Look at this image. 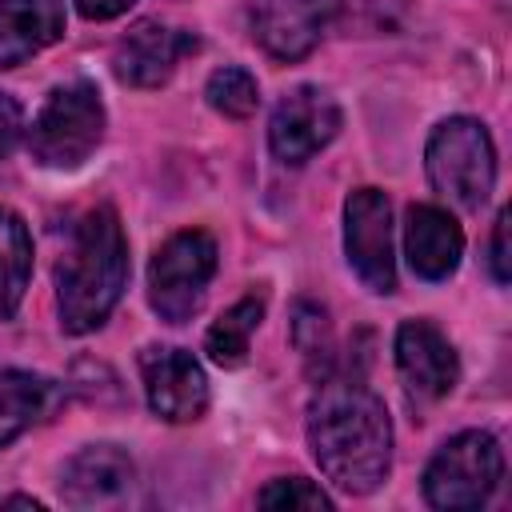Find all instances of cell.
Segmentation results:
<instances>
[{
  "label": "cell",
  "mask_w": 512,
  "mask_h": 512,
  "mask_svg": "<svg viewBox=\"0 0 512 512\" xmlns=\"http://www.w3.org/2000/svg\"><path fill=\"white\" fill-rule=\"evenodd\" d=\"M340 132V104L316 88V84H296L292 92L280 96V104L268 116V148L280 164H308L320 148H328Z\"/></svg>",
  "instance_id": "8"
},
{
  "label": "cell",
  "mask_w": 512,
  "mask_h": 512,
  "mask_svg": "<svg viewBox=\"0 0 512 512\" xmlns=\"http://www.w3.org/2000/svg\"><path fill=\"white\" fill-rule=\"evenodd\" d=\"M292 340H296V348L304 352L308 372H312V376L320 372V380H324V376H328V360H332V332H328V312H324L320 304H308V300L296 304Z\"/></svg>",
  "instance_id": "20"
},
{
  "label": "cell",
  "mask_w": 512,
  "mask_h": 512,
  "mask_svg": "<svg viewBox=\"0 0 512 512\" xmlns=\"http://www.w3.org/2000/svg\"><path fill=\"white\" fill-rule=\"evenodd\" d=\"M140 380L148 408L168 424H192L208 412V376L184 348L152 344L140 352Z\"/></svg>",
  "instance_id": "10"
},
{
  "label": "cell",
  "mask_w": 512,
  "mask_h": 512,
  "mask_svg": "<svg viewBox=\"0 0 512 512\" xmlns=\"http://www.w3.org/2000/svg\"><path fill=\"white\" fill-rule=\"evenodd\" d=\"M32 280V236L16 208L0 204V320H12Z\"/></svg>",
  "instance_id": "17"
},
{
  "label": "cell",
  "mask_w": 512,
  "mask_h": 512,
  "mask_svg": "<svg viewBox=\"0 0 512 512\" xmlns=\"http://www.w3.org/2000/svg\"><path fill=\"white\" fill-rule=\"evenodd\" d=\"M508 220H512V212L504 208L500 216H496V228H492V276H496V284H508L512 280V268H508Z\"/></svg>",
  "instance_id": "23"
},
{
  "label": "cell",
  "mask_w": 512,
  "mask_h": 512,
  "mask_svg": "<svg viewBox=\"0 0 512 512\" xmlns=\"http://www.w3.org/2000/svg\"><path fill=\"white\" fill-rule=\"evenodd\" d=\"M136 484V464L120 444H88L60 472V496L72 508L120 504Z\"/></svg>",
  "instance_id": "12"
},
{
  "label": "cell",
  "mask_w": 512,
  "mask_h": 512,
  "mask_svg": "<svg viewBox=\"0 0 512 512\" xmlns=\"http://www.w3.org/2000/svg\"><path fill=\"white\" fill-rule=\"evenodd\" d=\"M24 136V108L16 104V96L0 92V160L20 144Z\"/></svg>",
  "instance_id": "22"
},
{
  "label": "cell",
  "mask_w": 512,
  "mask_h": 512,
  "mask_svg": "<svg viewBox=\"0 0 512 512\" xmlns=\"http://www.w3.org/2000/svg\"><path fill=\"white\" fill-rule=\"evenodd\" d=\"M332 0H256L252 36L276 60H300L320 44Z\"/></svg>",
  "instance_id": "13"
},
{
  "label": "cell",
  "mask_w": 512,
  "mask_h": 512,
  "mask_svg": "<svg viewBox=\"0 0 512 512\" xmlns=\"http://www.w3.org/2000/svg\"><path fill=\"white\" fill-rule=\"evenodd\" d=\"M256 504L260 508H324L328 512L332 496L324 488H316L312 480H304V476H280L256 496Z\"/></svg>",
  "instance_id": "21"
},
{
  "label": "cell",
  "mask_w": 512,
  "mask_h": 512,
  "mask_svg": "<svg viewBox=\"0 0 512 512\" xmlns=\"http://www.w3.org/2000/svg\"><path fill=\"white\" fill-rule=\"evenodd\" d=\"M504 480V448L492 432L468 428L448 436L424 468V500L444 512L480 508Z\"/></svg>",
  "instance_id": "5"
},
{
  "label": "cell",
  "mask_w": 512,
  "mask_h": 512,
  "mask_svg": "<svg viewBox=\"0 0 512 512\" xmlns=\"http://www.w3.org/2000/svg\"><path fill=\"white\" fill-rule=\"evenodd\" d=\"M104 100L92 80H68L48 92L28 128V152L36 164L68 172L80 168L104 140Z\"/></svg>",
  "instance_id": "3"
},
{
  "label": "cell",
  "mask_w": 512,
  "mask_h": 512,
  "mask_svg": "<svg viewBox=\"0 0 512 512\" xmlns=\"http://www.w3.org/2000/svg\"><path fill=\"white\" fill-rule=\"evenodd\" d=\"M56 404H60V388L48 376H36L24 368H4L0 372V448L20 440Z\"/></svg>",
  "instance_id": "16"
},
{
  "label": "cell",
  "mask_w": 512,
  "mask_h": 512,
  "mask_svg": "<svg viewBox=\"0 0 512 512\" xmlns=\"http://www.w3.org/2000/svg\"><path fill=\"white\" fill-rule=\"evenodd\" d=\"M128 284V236L116 208H92L56 264V308L68 336L96 332L120 304Z\"/></svg>",
  "instance_id": "2"
},
{
  "label": "cell",
  "mask_w": 512,
  "mask_h": 512,
  "mask_svg": "<svg viewBox=\"0 0 512 512\" xmlns=\"http://www.w3.org/2000/svg\"><path fill=\"white\" fill-rule=\"evenodd\" d=\"M132 4H136V0H76V12H80L84 20H116V16H124Z\"/></svg>",
  "instance_id": "24"
},
{
  "label": "cell",
  "mask_w": 512,
  "mask_h": 512,
  "mask_svg": "<svg viewBox=\"0 0 512 512\" xmlns=\"http://www.w3.org/2000/svg\"><path fill=\"white\" fill-rule=\"evenodd\" d=\"M404 256L420 280H448L464 256V232L456 216L436 204H412L404 216Z\"/></svg>",
  "instance_id": "14"
},
{
  "label": "cell",
  "mask_w": 512,
  "mask_h": 512,
  "mask_svg": "<svg viewBox=\"0 0 512 512\" xmlns=\"http://www.w3.org/2000/svg\"><path fill=\"white\" fill-rule=\"evenodd\" d=\"M264 320V296H244L236 300L220 320H212L208 336H204V352L212 364L220 368H240L248 360V344H252V332L260 328Z\"/></svg>",
  "instance_id": "18"
},
{
  "label": "cell",
  "mask_w": 512,
  "mask_h": 512,
  "mask_svg": "<svg viewBox=\"0 0 512 512\" xmlns=\"http://www.w3.org/2000/svg\"><path fill=\"white\" fill-rule=\"evenodd\" d=\"M396 372L412 408H432L460 384V356L432 320H404L396 328Z\"/></svg>",
  "instance_id": "9"
},
{
  "label": "cell",
  "mask_w": 512,
  "mask_h": 512,
  "mask_svg": "<svg viewBox=\"0 0 512 512\" xmlns=\"http://www.w3.org/2000/svg\"><path fill=\"white\" fill-rule=\"evenodd\" d=\"M308 448L340 492H376L392 468V420L384 400L360 380L324 376L308 404Z\"/></svg>",
  "instance_id": "1"
},
{
  "label": "cell",
  "mask_w": 512,
  "mask_h": 512,
  "mask_svg": "<svg viewBox=\"0 0 512 512\" xmlns=\"http://www.w3.org/2000/svg\"><path fill=\"white\" fill-rule=\"evenodd\" d=\"M0 504H12V508H40V500H32V496H8V500H0Z\"/></svg>",
  "instance_id": "25"
},
{
  "label": "cell",
  "mask_w": 512,
  "mask_h": 512,
  "mask_svg": "<svg viewBox=\"0 0 512 512\" xmlns=\"http://www.w3.org/2000/svg\"><path fill=\"white\" fill-rule=\"evenodd\" d=\"M428 184L456 208L476 212L496 184V148L476 116H448L432 128L424 148Z\"/></svg>",
  "instance_id": "4"
},
{
  "label": "cell",
  "mask_w": 512,
  "mask_h": 512,
  "mask_svg": "<svg viewBox=\"0 0 512 512\" xmlns=\"http://www.w3.org/2000/svg\"><path fill=\"white\" fill-rule=\"evenodd\" d=\"M204 96H208V104H212L220 116L244 120V116H252L256 104H260V84H256V76H252L248 68L224 64V68H216V72L208 76Z\"/></svg>",
  "instance_id": "19"
},
{
  "label": "cell",
  "mask_w": 512,
  "mask_h": 512,
  "mask_svg": "<svg viewBox=\"0 0 512 512\" xmlns=\"http://www.w3.org/2000/svg\"><path fill=\"white\" fill-rule=\"evenodd\" d=\"M216 240L204 228L172 232L148 264V304L164 324H184L200 312L216 276Z\"/></svg>",
  "instance_id": "6"
},
{
  "label": "cell",
  "mask_w": 512,
  "mask_h": 512,
  "mask_svg": "<svg viewBox=\"0 0 512 512\" xmlns=\"http://www.w3.org/2000/svg\"><path fill=\"white\" fill-rule=\"evenodd\" d=\"M196 48H200V40L192 32L168 28L160 20H140L120 36V44L112 52V72L128 88H160L172 80L180 60L192 56Z\"/></svg>",
  "instance_id": "11"
},
{
  "label": "cell",
  "mask_w": 512,
  "mask_h": 512,
  "mask_svg": "<svg viewBox=\"0 0 512 512\" xmlns=\"http://www.w3.org/2000/svg\"><path fill=\"white\" fill-rule=\"evenodd\" d=\"M344 256L368 292L376 296L396 292L392 204L380 188H356L344 200Z\"/></svg>",
  "instance_id": "7"
},
{
  "label": "cell",
  "mask_w": 512,
  "mask_h": 512,
  "mask_svg": "<svg viewBox=\"0 0 512 512\" xmlns=\"http://www.w3.org/2000/svg\"><path fill=\"white\" fill-rule=\"evenodd\" d=\"M64 0H0V68H16L64 36Z\"/></svg>",
  "instance_id": "15"
}]
</instances>
